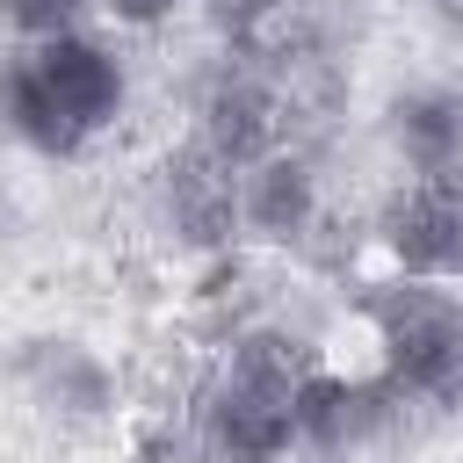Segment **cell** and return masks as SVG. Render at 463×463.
Here are the masks:
<instances>
[{
  "label": "cell",
  "mask_w": 463,
  "mask_h": 463,
  "mask_svg": "<svg viewBox=\"0 0 463 463\" xmlns=\"http://www.w3.org/2000/svg\"><path fill=\"white\" fill-rule=\"evenodd\" d=\"M195 0H94V22L116 29V36H159L188 14Z\"/></svg>",
  "instance_id": "12"
},
{
  "label": "cell",
  "mask_w": 463,
  "mask_h": 463,
  "mask_svg": "<svg viewBox=\"0 0 463 463\" xmlns=\"http://www.w3.org/2000/svg\"><path fill=\"white\" fill-rule=\"evenodd\" d=\"M376 123L405 181H463V80H405Z\"/></svg>",
  "instance_id": "10"
},
{
  "label": "cell",
  "mask_w": 463,
  "mask_h": 463,
  "mask_svg": "<svg viewBox=\"0 0 463 463\" xmlns=\"http://www.w3.org/2000/svg\"><path fill=\"white\" fill-rule=\"evenodd\" d=\"M14 391L36 405V420H51L58 434H94V427H123L130 420V376L123 362H109L94 340L80 333H29L14 347Z\"/></svg>",
  "instance_id": "5"
},
{
  "label": "cell",
  "mask_w": 463,
  "mask_h": 463,
  "mask_svg": "<svg viewBox=\"0 0 463 463\" xmlns=\"http://www.w3.org/2000/svg\"><path fill=\"white\" fill-rule=\"evenodd\" d=\"M333 188H326V152L318 145H275L239 174V232L268 260H311L318 239L333 232Z\"/></svg>",
  "instance_id": "6"
},
{
  "label": "cell",
  "mask_w": 463,
  "mask_h": 463,
  "mask_svg": "<svg viewBox=\"0 0 463 463\" xmlns=\"http://www.w3.org/2000/svg\"><path fill=\"white\" fill-rule=\"evenodd\" d=\"M427 14H434V22H449V29H463V0H427Z\"/></svg>",
  "instance_id": "14"
},
{
  "label": "cell",
  "mask_w": 463,
  "mask_h": 463,
  "mask_svg": "<svg viewBox=\"0 0 463 463\" xmlns=\"http://www.w3.org/2000/svg\"><path fill=\"white\" fill-rule=\"evenodd\" d=\"M369 246L383 275L463 282V181H391L369 210Z\"/></svg>",
  "instance_id": "9"
},
{
  "label": "cell",
  "mask_w": 463,
  "mask_h": 463,
  "mask_svg": "<svg viewBox=\"0 0 463 463\" xmlns=\"http://www.w3.org/2000/svg\"><path fill=\"white\" fill-rule=\"evenodd\" d=\"M304 0H210V22H217V36L224 43H253V36H268L275 22H289Z\"/></svg>",
  "instance_id": "13"
},
{
  "label": "cell",
  "mask_w": 463,
  "mask_h": 463,
  "mask_svg": "<svg viewBox=\"0 0 463 463\" xmlns=\"http://www.w3.org/2000/svg\"><path fill=\"white\" fill-rule=\"evenodd\" d=\"M123 109H130V58L101 22L7 51V130L22 152L72 166L123 123Z\"/></svg>",
  "instance_id": "2"
},
{
  "label": "cell",
  "mask_w": 463,
  "mask_h": 463,
  "mask_svg": "<svg viewBox=\"0 0 463 463\" xmlns=\"http://www.w3.org/2000/svg\"><path fill=\"white\" fill-rule=\"evenodd\" d=\"M326 369V347L282 318L224 340L203 354V376L188 391L203 463H289L297 456V412L304 383Z\"/></svg>",
  "instance_id": "1"
},
{
  "label": "cell",
  "mask_w": 463,
  "mask_h": 463,
  "mask_svg": "<svg viewBox=\"0 0 463 463\" xmlns=\"http://www.w3.org/2000/svg\"><path fill=\"white\" fill-rule=\"evenodd\" d=\"M87 22H94V0H7L14 43H43V36H65V29H87Z\"/></svg>",
  "instance_id": "11"
},
{
  "label": "cell",
  "mask_w": 463,
  "mask_h": 463,
  "mask_svg": "<svg viewBox=\"0 0 463 463\" xmlns=\"http://www.w3.org/2000/svg\"><path fill=\"white\" fill-rule=\"evenodd\" d=\"M412 398L369 362V369H340L326 362L311 383H304V412H297V456L311 463H354V456H376L383 441H398Z\"/></svg>",
  "instance_id": "8"
},
{
  "label": "cell",
  "mask_w": 463,
  "mask_h": 463,
  "mask_svg": "<svg viewBox=\"0 0 463 463\" xmlns=\"http://www.w3.org/2000/svg\"><path fill=\"white\" fill-rule=\"evenodd\" d=\"M376 369L427 412H463V282L376 275L354 297Z\"/></svg>",
  "instance_id": "3"
},
{
  "label": "cell",
  "mask_w": 463,
  "mask_h": 463,
  "mask_svg": "<svg viewBox=\"0 0 463 463\" xmlns=\"http://www.w3.org/2000/svg\"><path fill=\"white\" fill-rule=\"evenodd\" d=\"M188 137L203 152H217L224 166H239V174L253 159H268L275 145H289L275 80H268V65H260L253 43H224L210 58V72L195 80V101H188Z\"/></svg>",
  "instance_id": "7"
},
{
  "label": "cell",
  "mask_w": 463,
  "mask_h": 463,
  "mask_svg": "<svg viewBox=\"0 0 463 463\" xmlns=\"http://www.w3.org/2000/svg\"><path fill=\"white\" fill-rule=\"evenodd\" d=\"M145 224L159 232V246L174 260H217L239 253V166H224L217 152H203L195 137H174L152 174H145Z\"/></svg>",
  "instance_id": "4"
}]
</instances>
